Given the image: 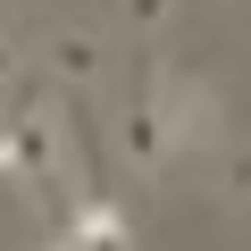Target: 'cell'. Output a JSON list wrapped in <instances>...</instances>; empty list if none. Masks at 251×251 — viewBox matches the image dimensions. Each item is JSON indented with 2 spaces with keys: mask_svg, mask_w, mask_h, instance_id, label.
<instances>
[{
  "mask_svg": "<svg viewBox=\"0 0 251 251\" xmlns=\"http://www.w3.org/2000/svg\"><path fill=\"white\" fill-rule=\"evenodd\" d=\"M9 151H17V176H34V184H50V176L67 168V134H59V117H50L42 100H17V117H9Z\"/></svg>",
  "mask_w": 251,
  "mask_h": 251,
  "instance_id": "cell-1",
  "label": "cell"
},
{
  "mask_svg": "<svg viewBox=\"0 0 251 251\" xmlns=\"http://www.w3.org/2000/svg\"><path fill=\"white\" fill-rule=\"evenodd\" d=\"M151 100H159V126H168V151H201V143L218 134V109H209V92H201L193 75L151 84Z\"/></svg>",
  "mask_w": 251,
  "mask_h": 251,
  "instance_id": "cell-2",
  "label": "cell"
},
{
  "mask_svg": "<svg viewBox=\"0 0 251 251\" xmlns=\"http://www.w3.org/2000/svg\"><path fill=\"white\" fill-rule=\"evenodd\" d=\"M117 143H126V159H134L143 176H168V159H176V151H168V126H159V100H151V92L117 109Z\"/></svg>",
  "mask_w": 251,
  "mask_h": 251,
  "instance_id": "cell-3",
  "label": "cell"
},
{
  "mask_svg": "<svg viewBox=\"0 0 251 251\" xmlns=\"http://www.w3.org/2000/svg\"><path fill=\"white\" fill-rule=\"evenodd\" d=\"M50 67H59V84L92 92V84L109 75V42H100L92 25H50Z\"/></svg>",
  "mask_w": 251,
  "mask_h": 251,
  "instance_id": "cell-4",
  "label": "cell"
},
{
  "mask_svg": "<svg viewBox=\"0 0 251 251\" xmlns=\"http://www.w3.org/2000/svg\"><path fill=\"white\" fill-rule=\"evenodd\" d=\"M59 243H134V226H126V209L109 201V193H84L75 209H67V234Z\"/></svg>",
  "mask_w": 251,
  "mask_h": 251,
  "instance_id": "cell-5",
  "label": "cell"
},
{
  "mask_svg": "<svg viewBox=\"0 0 251 251\" xmlns=\"http://www.w3.org/2000/svg\"><path fill=\"white\" fill-rule=\"evenodd\" d=\"M226 201H234V209H251V143H234V151H226Z\"/></svg>",
  "mask_w": 251,
  "mask_h": 251,
  "instance_id": "cell-6",
  "label": "cell"
},
{
  "mask_svg": "<svg viewBox=\"0 0 251 251\" xmlns=\"http://www.w3.org/2000/svg\"><path fill=\"white\" fill-rule=\"evenodd\" d=\"M176 0H126V34H159Z\"/></svg>",
  "mask_w": 251,
  "mask_h": 251,
  "instance_id": "cell-7",
  "label": "cell"
},
{
  "mask_svg": "<svg viewBox=\"0 0 251 251\" xmlns=\"http://www.w3.org/2000/svg\"><path fill=\"white\" fill-rule=\"evenodd\" d=\"M9 84H17V50L0 42V92H9Z\"/></svg>",
  "mask_w": 251,
  "mask_h": 251,
  "instance_id": "cell-8",
  "label": "cell"
}]
</instances>
